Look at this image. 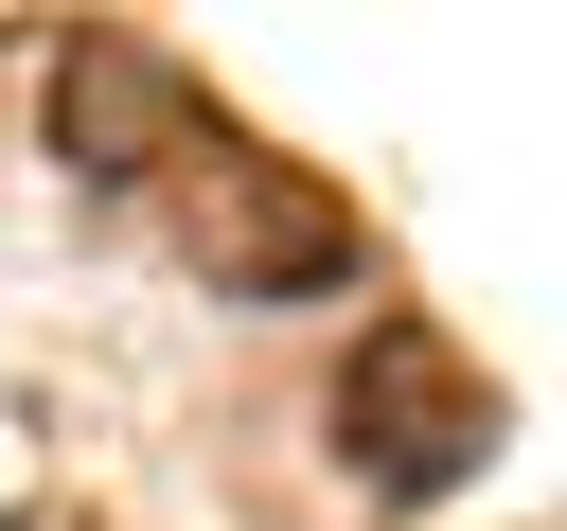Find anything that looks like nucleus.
I'll list each match as a JSON object with an SVG mask.
<instances>
[{"mask_svg": "<svg viewBox=\"0 0 567 531\" xmlns=\"http://www.w3.org/2000/svg\"><path fill=\"white\" fill-rule=\"evenodd\" d=\"M230 266H248V283H337V266H354V230L248 159V177H230Z\"/></svg>", "mask_w": 567, "mask_h": 531, "instance_id": "3", "label": "nucleus"}, {"mask_svg": "<svg viewBox=\"0 0 567 531\" xmlns=\"http://www.w3.org/2000/svg\"><path fill=\"white\" fill-rule=\"evenodd\" d=\"M53 142H71L89 177H142V159L177 142V71H159V53H124V35H89V53L53 71Z\"/></svg>", "mask_w": 567, "mask_h": 531, "instance_id": "2", "label": "nucleus"}, {"mask_svg": "<svg viewBox=\"0 0 567 531\" xmlns=\"http://www.w3.org/2000/svg\"><path fill=\"white\" fill-rule=\"evenodd\" d=\"M337 425H354L390 478H461V442H478V389H461L425 336H372V372L337 389Z\"/></svg>", "mask_w": 567, "mask_h": 531, "instance_id": "1", "label": "nucleus"}]
</instances>
